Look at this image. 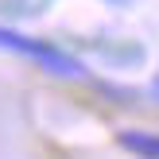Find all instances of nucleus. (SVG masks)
Wrapping results in <instances>:
<instances>
[{
	"label": "nucleus",
	"mask_w": 159,
	"mask_h": 159,
	"mask_svg": "<svg viewBox=\"0 0 159 159\" xmlns=\"http://www.w3.org/2000/svg\"><path fill=\"white\" fill-rule=\"evenodd\" d=\"M0 51L23 54V58L39 62L43 70H51V74H58V78H74V82H78V78L89 74V70H85V62L74 58L70 51L51 47V43H43V39H35V35H23V31H16V27H0Z\"/></svg>",
	"instance_id": "obj_1"
},
{
	"label": "nucleus",
	"mask_w": 159,
	"mask_h": 159,
	"mask_svg": "<svg viewBox=\"0 0 159 159\" xmlns=\"http://www.w3.org/2000/svg\"><path fill=\"white\" fill-rule=\"evenodd\" d=\"M116 144L124 152H132L136 159H159V132L148 128H120L116 132Z\"/></svg>",
	"instance_id": "obj_2"
},
{
	"label": "nucleus",
	"mask_w": 159,
	"mask_h": 159,
	"mask_svg": "<svg viewBox=\"0 0 159 159\" xmlns=\"http://www.w3.org/2000/svg\"><path fill=\"white\" fill-rule=\"evenodd\" d=\"M105 4H116V8H124V4H132V0H105Z\"/></svg>",
	"instance_id": "obj_3"
},
{
	"label": "nucleus",
	"mask_w": 159,
	"mask_h": 159,
	"mask_svg": "<svg viewBox=\"0 0 159 159\" xmlns=\"http://www.w3.org/2000/svg\"><path fill=\"white\" fill-rule=\"evenodd\" d=\"M152 93H155V97H159V78H155V85H152Z\"/></svg>",
	"instance_id": "obj_4"
}]
</instances>
